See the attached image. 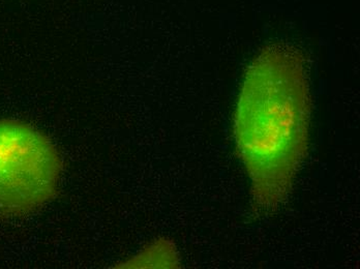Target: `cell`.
<instances>
[{
    "instance_id": "1",
    "label": "cell",
    "mask_w": 360,
    "mask_h": 269,
    "mask_svg": "<svg viewBox=\"0 0 360 269\" xmlns=\"http://www.w3.org/2000/svg\"><path fill=\"white\" fill-rule=\"evenodd\" d=\"M309 119L304 58L288 47L267 46L248 67L234 122L259 209L271 211L288 196L309 148Z\"/></svg>"
},
{
    "instance_id": "2",
    "label": "cell",
    "mask_w": 360,
    "mask_h": 269,
    "mask_svg": "<svg viewBox=\"0 0 360 269\" xmlns=\"http://www.w3.org/2000/svg\"><path fill=\"white\" fill-rule=\"evenodd\" d=\"M61 166L45 135L25 122L0 119V218H21L51 201Z\"/></svg>"
}]
</instances>
